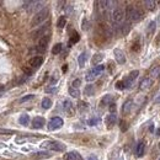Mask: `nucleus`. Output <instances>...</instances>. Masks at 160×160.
<instances>
[{
    "label": "nucleus",
    "instance_id": "obj_1",
    "mask_svg": "<svg viewBox=\"0 0 160 160\" xmlns=\"http://www.w3.org/2000/svg\"><path fill=\"white\" fill-rule=\"evenodd\" d=\"M124 15L127 16V19L129 21H133V22H138L143 19V16H144V12H143L139 7L134 6V5H128L127 9L124 11Z\"/></svg>",
    "mask_w": 160,
    "mask_h": 160
},
{
    "label": "nucleus",
    "instance_id": "obj_2",
    "mask_svg": "<svg viewBox=\"0 0 160 160\" xmlns=\"http://www.w3.org/2000/svg\"><path fill=\"white\" fill-rule=\"evenodd\" d=\"M48 16H49V10H48V9H42L41 11H38V12L32 18V20H31V26H32V27L39 26L42 22H45V21L48 19Z\"/></svg>",
    "mask_w": 160,
    "mask_h": 160
},
{
    "label": "nucleus",
    "instance_id": "obj_3",
    "mask_svg": "<svg viewBox=\"0 0 160 160\" xmlns=\"http://www.w3.org/2000/svg\"><path fill=\"white\" fill-rule=\"evenodd\" d=\"M41 147L43 149H49V150H54V151H64L65 150V145L61 142L57 140H48L42 143Z\"/></svg>",
    "mask_w": 160,
    "mask_h": 160
},
{
    "label": "nucleus",
    "instance_id": "obj_4",
    "mask_svg": "<svg viewBox=\"0 0 160 160\" xmlns=\"http://www.w3.org/2000/svg\"><path fill=\"white\" fill-rule=\"evenodd\" d=\"M104 69H105L104 65H96V66H94V68H92L86 74V77H85L86 81H94V80H96L99 78V75H101V73L104 72Z\"/></svg>",
    "mask_w": 160,
    "mask_h": 160
},
{
    "label": "nucleus",
    "instance_id": "obj_5",
    "mask_svg": "<svg viewBox=\"0 0 160 160\" xmlns=\"http://www.w3.org/2000/svg\"><path fill=\"white\" fill-rule=\"evenodd\" d=\"M124 10L122 9V7H116V9L113 10L112 12V21L115 22V25H118L123 21L124 19Z\"/></svg>",
    "mask_w": 160,
    "mask_h": 160
},
{
    "label": "nucleus",
    "instance_id": "obj_6",
    "mask_svg": "<svg viewBox=\"0 0 160 160\" xmlns=\"http://www.w3.org/2000/svg\"><path fill=\"white\" fill-rule=\"evenodd\" d=\"M138 75H139V72H138V70H133V72H131L129 75H127V78H126L124 80H122L123 84H124V89H129V88L133 85L134 80L138 78Z\"/></svg>",
    "mask_w": 160,
    "mask_h": 160
},
{
    "label": "nucleus",
    "instance_id": "obj_7",
    "mask_svg": "<svg viewBox=\"0 0 160 160\" xmlns=\"http://www.w3.org/2000/svg\"><path fill=\"white\" fill-rule=\"evenodd\" d=\"M62 126H63V120L61 118V117H54V118H52L49 121L48 129L49 131H57V129L62 128Z\"/></svg>",
    "mask_w": 160,
    "mask_h": 160
},
{
    "label": "nucleus",
    "instance_id": "obj_8",
    "mask_svg": "<svg viewBox=\"0 0 160 160\" xmlns=\"http://www.w3.org/2000/svg\"><path fill=\"white\" fill-rule=\"evenodd\" d=\"M48 23L45 25V26H41L39 28L35 30L32 33H31V36H32V39H37V38H42L43 36H46V32L48 31Z\"/></svg>",
    "mask_w": 160,
    "mask_h": 160
},
{
    "label": "nucleus",
    "instance_id": "obj_9",
    "mask_svg": "<svg viewBox=\"0 0 160 160\" xmlns=\"http://www.w3.org/2000/svg\"><path fill=\"white\" fill-rule=\"evenodd\" d=\"M48 42H49V35H46V36L42 37V38L39 39V42H38V46L36 47L37 52L45 53L46 49H47V46H48Z\"/></svg>",
    "mask_w": 160,
    "mask_h": 160
},
{
    "label": "nucleus",
    "instance_id": "obj_10",
    "mask_svg": "<svg viewBox=\"0 0 160 160\" xmlns=\"http://www.w3.org/2000/svg\"><path fill=\"white\" fill-rule=\"evenodd\" d=\"M63 108H64V111L65 113L68 115L69 117L74 116L75 115V108H74V105L70 100H64V102H63Z\"/></svg>",
    "mask_w": 160,
    "mask_h": 160
},
{
    "label": "nucleus",
    "instance_id": "obj_11",
    "mask_svg": "<svg viewBox=\"0 0 160 160\" xmlns=\"http://www.w3.org/2000/svg\"><path fill=\"white\" fill-rule=\"evenodd\" d=\"M113 56H115V59L118 64H124L126 63V56H124V52L121 49H115L113 50Z\"/></svg>",
    "mask_w": 160,
    "mask_h": 160
},
{
    "label": "nucleus",
    "instance_id": "obj_12",
    "mask_svg": "<svg viewBox=\"0 0 160 160\" xmlns=\"http://www.w3.org/2000/svg\"><path fill=\"white\" fill-rule=\"evenodd\" d=\"M42 63H43V57H41V56L32 57L28 61V64H30V66H32V68H38L39 65H42Z\"/></svg>",
    "mask_w": 160,
    "mask_h": 160
},
{
    "label": "nucleus",
    "instance_id": "obj_13",
    "mask_svg": "<svg viewBox=\"0 0 160 160\" xmlns=\"http://www.w3.org/2000/svg\"><path fill=\"white\" fill-rule=\"evenodd\" d=\"M45 123H46V121L43 117H35L32 121V127L35 129H41V128H43Z\"/></svg>",
    "mask_w": 160,
    "mask_h": 160
},
{
    "label": "nucleus",
    "instance_id": "obj_14",
    "mask_svg": "<svg viewBox=\"0 0 160 160\" xmlns=\"http://www.w3.org/2000/svg\"><path fill=\"white\" fill-rule=\"evenodd\" d=\"M144 151H145V142L144 140H140L138 144H137V148H136V155L137 158H142L144 155Z\"/></svg>",
    "mask_w": 160,
    "mask_h": 160
},
{
    "label": "nucleus",
    "instance_id": "obj_15",
    "mask_svg": "<svg viewBox=\"0 0 160 160\" xmlns=\"http://www.w3.org/2000/svg\"><path fill=\"white\" fill-rule=\"evenodd\" d=\"M116 122H117V116H116L115 113L108 115V116L106 117V120H105V123H106V126H107L108 128H112L113 126L116 124Z\"/></svg>",
    "mask_w": 160,
    "mask_h": 160
},
{
    "label": "nucleus",
    "instance_id": "obj_16",
    "mask_svg": "<svg viewBox=\"0 0 160 160\" xmlns=\"http://www.w3.org/2000/svg\"><path fill=\"white\" fill-rule=\"evenodd\" d=\"M151 85H153V79H150V78H144L140 84H139V90H147L149 89Z\"/></svg>",
    "mask_w": 160,
    "mask_h": 160
},
{
    "label": "nucleus",
    "instance_id": "obj_17",
    "mask_svg": "<svg viewBox=\"0 0 160 160\" xmlns=\"http://www.w3.org/2000/svg\"><path fill=\"white\" fill-rule=\"evenodd\" d=\"M64 160H83L80 154L77 153V151H69V153H66L63 158Z\"/></svg>",
    "mask_w": 160,
    "mask_h": 160
},
{
    "label": "nucleus",
    "instance_id": "obj_18",
    "mask_svg": "<svg viewBox=\"0 0 160 160\" xmlns=\"http://www.w3.org/2000/svg\"><path fill=\"white\" fill-rule=\"evenodd\" d=\"M150 79H158L160 77V65H154L151 66V69L149 72Z\"/></svg>",
    "mask_w": 160,
    "mask_h": 160
},
{
    "label": "nucleus",
    "instance_id": "obj_19",
    "mask_svg": "<svg viewBox=\"0 0 160 160\" xmlns=\"http://www.w3.org/2000/svg\"><path fill=\"white\" fill-rule=\"evenodd\" d=\"M132 106H133V101H132V100H127V101H126V102L123 104V106H122V113H123V115L129 113L131 110H132Z\"/></svg>",
    "mask_w": 160,
    "mask_h": 160
},
{
    "label": "nucleus",
    "instance_id": "obj_20",
    "mask_svg": "<svg viewBox=\"0 0 160 160\" xmlns=\"http://www.w3.org/2000/svg\"><path fill=\"white\" fill-rule=\"evenodd\" d=\"M32 158H35V159H46V158H50V154L48 153V151H38V153L33 154Z\"/></svg>",
    "mask_w": 160,
    "mask_h": 160
},
{
    "label": "nucleus",
    "instance_id": "obj_21",
    "mask_svg": "<svg viewBox=\"0 0 160 160\" xmlns=\"http://www.w3.org/2000/svg\"><path fill=\"white\" fill-rule=\"evenodd\" d=\"M112 100H113V97H112V95H106V96H104V99L101 100V106H107V105H110V104H112Z\"/></svg>",
    "mask_w": 160,
    "mask_h": 160
},
{
    "label": "nucleus",
    "instance_id": "obj_22",
    "mask_svg": "<svg viewBox=\"0 0 160 160\" xmlns=\"http://www.w3.org/2000/svg\"><path fill=\"white\" fill-rule=\"evenodd\" d=\"M19 123L22 124V126H27L30 123V116L26 115V113H23L20 116V118H19Z\"/></svg>",
    "mask_w": 160,
    "mask_h": 160
},
{
    "label": "nucleus",
    "instance_id": "obj_23",
    "mask_svg": "<svg viewBox=\"0 0 160 160\" xmlns=\"http://www.w3.org/2000/svg\"><path fill=\"white\" fill-rule=\"evenodd\" d=\"M80 41V36L78 32H73V35L70 36V39H69V45H74V43H78V42Z\"/></svg>",
    "mask_w": 160,
    "mask_h": 160
},
{
    "label": "nucleus",
    "instance_id": "obj_24",
    "mask_svg": "<svg viewBox=\"0 0 160 160\" xmlns=\"http://www.w3.org/2000/svg\"><path fill=\"white\" fill-rule=\"evenodd\" d=\"M85 62H86V52H83L79 58H78V63H79V66L80 68H84V65H85Z\"/></svg>",
    "mask_w": 160,
    "mask_h": 160
},
{
    "label": "nucleus",
    "instance_id": "obj_25",
    "mask_svg": "<svg viewBox=\"0 0 160 160\" xmlns=\"http://www.w3.org/2000/svg\"><path fill=\"white\" fill-rule=\"evenodd\" d=\"M52 107V100L48 99V97H45L42 100V108H45V110H48V108Z\"/></svg>",
    "mask_w": 160,
    "mask_h": 160
},
{
    "label": "nucleus",
    "instance_id": "obj_26",
    "mask_svg": "<svg viewBox=\"0 0 160 160\" xmlns=\"http://www.w3.org/2000/svg\"><path fill=\"white\" fill-rule=\"evenodd\" d=\"M84 94H85L86 96H92L95 94V88L94 85H88L85 89H84Z\"/></svg>",
    "mask_w": 160,
    "mask_h": 160
},
{
    "label": "nucleus",
    "instance_id": "obj_27",
    "mask_svg": "<svg viewBox=\"0 0 160 160\" xmlns=\"http://www.w3.org/2000/svg\"><path fill=\"white\" fill-rule=\"evenodd\" d=\"M104 59V54H101V53H97V54H95L94 57H92V59H91V63L94 64V65H96L97 63H100L101 61Z\"/></svg>",
    "mask_w": 160,
    "mask_h": 160
},
{
    "label": "nucleus",
    "instance_id": "obj_28",
    "mask_svg": "<svg viewBox=\"0 0 160 160\" xmlns=\"http://www.w3.org/2000/svg\"><path fill=\"white\" fill-rule=\"evenodd\" d=\"M144 5H145V7H147L148 10L153 11L155 9V6H156V3L153 1V0H147V1H144Z\"/></svg>",
    "mask_w": 160,
    "mask_h": 160
},
{
    "label": "nucleus",
    "instance_id": "obj_29",
    "mask_svg": "<svg viewBox=\"0 0 160 160\" xmlns=\"http://www.w3.org/2000/svg\"><path fill=\"white\" fill-rule=\"evenodd\" d=\"M69 95L72 96V97H75V99H78L79 96H80V91H79V89H74V88H69Z\"/></svg>",
    "mask_w": 160,
    "mask_h": 160
},
{
    "label": "nucleus",
    "instance_id": "obj_30",
    "mask_svg": "<svg viewBox=\"0 0 160 160\" xmlns=\"http://www.w3.org/2000/svg\"><path fill=\"white\" fill-rule=\"evenodd\" d=\"M155 26H156V22H155V21H151V22L149 23L148 30H147V35H148V36H151V35H153V32H154Z\"/></svg>",
    "mask_w": 160,
    "mask_h": 160
},
{
    "label": "nucleus",
    "instance_id": "obj_31",
    "mask_svg": "<svg viewBox=\"0 0 160 160\" xmlns=\"http://www.w3.org/2000/svg\"><path fill=\"white\" fill-rule=\"evenodd\" d=\"M65 25H66V18L65 16H61V18L58 19V21H57V26L59 28H63Z\"/></svg>",
    "mask_w": 160,
    "mask_h": 160
},
{
    "label": "nucleus",
    "instance_id": "obj_32",
    "mask_svg": "<svg viewBox=\"0 0 160 160\" xmlns=\"http://www.w3.org/2000/svg\"><path fill=\"white\" fill-rule=\"evenodd\" d=\"M62 47H63L62 43H57V45H54L53 48H52V53H53V54H59V53H61V50H62Z\"/></svg>",
    "mask_w": 160,
    "mask_h": 160
},
{
    "label": "nucleus",
    "instance_id": "obj_33",
    "mask_svg": "<svg viewBox=\"0 0 160 160\" xmlns=\"http://www.w3.org/2000/svg\"><path fill=\"white\" fill-rule=\"evenodd\" d=\"M129 31H131V23H129V22L122 25V33H123V36L127 35V33H128Z\"/></svg>",
    "mask_w": 160,
    "mask_h": 160
},
{
    "label": "nucleus",
    "instance_id": "obj_34",
    "mask_svg": "<svg viewBox=\"0 0 160 160\" xmlns=\"http://www.w3.org/2000/svg\"><path fill=\"white\" fill-rule=\"evenodd\" d=\"M33 97H35V95H26V96H23V97H21L20 100H19V104H23V102H26V101H30V100H32Z\"/></svg>",
    "mask_w": 160,
    "mask_h": 160
},
{
    "label": "nucleus",
    "instance_id": "obj_35",
    "mask_svg": "<svg viewBox=\"0 0 160 160\" xmlns=\"http://www.w3.org/2000/svg\"><path fill=\"white\" fill-rule=\"evenodd\" d=\"M79 110L83 112V111H86L88 110V108H89V105L86 104V102H84V101H80V102H79Z\"/></svg>",
    "mask_w": 160,
    "mask_h": 160
},
{
    "label": "nucleus",
    "instance_id": "obj_36",
    "mask_svg": "<svg viewBox=\"0 0 160 160\" xmlns=\"http://www.w3.org/2000/svg\"><path fill=\"white\" fill-rule=\"evenodd\" d=\"M120 128H121V131H122V132H126V131L128 129V123L126 122L124 120H122V121L120 122Z\"/></svg>",
    "mask_w": 160,
    "mask_h": 160
},
{
    "label": "nucleus",
    "instance_id": "obj_37",
    "mask_svg": "<svg viewBox=\"0 0 160 160\" xmlns=\"http://www.w3.org/2000/svg\"><path fill=\"white\" fill-rule=\"evenodd\" d=\"M139 49H140V42L139 41H136L132 45V50H133V52H138Z\"/></svg>",
    "mask_w": 160,
    "mask_h": 160
},
{
    "label": "nucleus",
    "instance_id": "obj_38",
    "mask_svg": "<svg viewBox=\"0 0 160 160\" xmlns=\"http://www.w3.org/2000/svg\"><path fill=\"white\" fill-rule=\"evenodd\" d=\"M80 84H81V80H80V79H75V80L73 81V84H72V88H74V89H79Z\"/></svg>",
    "mask_w": 160,
    "mask_h": 160
},
{
    "label": "nucleus",
    "instance_id": "obj_39",
    "mask_svg": "<svg viewBox=\"0 0 160 160\" xmlns=\"http://www.w3.org/2000/svg\"><path fill=\"white\" fill-rule=\"evenodd\" d=\"M99 122H100V120H99V118H91V120H89V121H88V123H89L90 126H96Z\"/></svg>",
    "mask_w": 160,
    "mask_h": 160
},
{
    "label": "nucleus",
    "instance_id": "obj_40",
    "mask_svg": "<svg viewBox=\"0 0 160 160\" xmlns=\"http://www.w3.org/2000/svg\"><path fill=\"white\" fill-rule=\"evenodd\" d=\"M116 89L123 90V89H124V84H123V81H117V83H116Z\"/></svg>",
    "mask_w": 160,
    "mask_h": 160
},
{
    "label": "nucleus",
    "instance_id": "obj_41",
    "mask_svg": "<svg viewBox=\"0 0 160 160\" xmlns=\"http://www.w3.org/2000/svg\"><path fill=\"white\" fill-rule=\"evenodd\" d=\"M22 70H23V73L26 74V75H32V69H30V68H27V66H23L22 68Z\"/></svg>",
    "mask_w": 160,
    "mask_h": 160
},
{
    "label": "nucleus",
    "instance_id": "obj_42",
    "mask_svg": "<svg viewBox=\"0 0 160 160\" xmlns=\"http://www.w3.org/2000/svg\"><path fill=\"white\" fill-rule=\"evenodd\" d=\"M14 133V131L11 129H3V128H0V134H11Z\"/></svg>",
    "mask_w": 160,
    "mask_h": 160
},
{
    "label": "nucleus",
    "instance_id": "obj_43",
    "mask_svg": "<svg viewBox=\"0 0 160 160\" xmlns=\"http://www.w3.org/2000/svg\"><path fill=\"white\" fill-rule=\"evenodd\" d=\"M110 111H111V113H115V111H116V105L113 102L110 104Z\"/></svg>",
    "mask_w": 160,
    "mask_h": 160
},
{
    "label": "nucleus",
    "instance_id": "obj_44",
    "mask_svg": "<svg viewBox=\"0 0 160 160\" xmlns=\"http://www.w3.org/2000/svg\"><path fill=\"white\" fill-rule=\"evenodd\" d=\"M26 140H27V138H16V143H22Z\"/></svg>",
    "mask_w": 160,
    "mask_h": 160
},
{
    "label": "nucleus",
    "instance_id": "obj_45",
    "mask_svg": "<svg viewBox=\"0 0 160 160\" xmlns=\"http://www.w3.org/2000/svg\"><path fill=\"white\" fill-rule=\"evenodd\" d=\"M154 102H155V104H160V94H159V96H158V97H155Z\"/></svg>",
    "mask_w": 160,
    "mask_h": 160
},
{
    "label": "nucleus",
    "instance_id": "obj_46",
    "mask_svg": "<svg viewBox=\"0 0 160 160\" xmlns=\"http://www.w3.org/2000/svg\"><path fill=\"white\" fill-rule=\"evenodd\" d=\"M88 160H97V156L91 155V156H89V158H88Z\"/></svg>",
    "mask_w": 160,
    "mask_h": 160
},
{
    "label": "nucleus",
    "instance_id": "obj_47",
    "mask_svg": "<svg viewBox=\"0 0 160 160\" xmlns=\"http://www.w3.org/2000/svg\"><path fill=\"white\" fill-rule=\"evenodd\" d=\"M66 69H68V65H66V64H65V65H63L62 70H63V72H66Z\"/></svg>",
    "mask_w": 160,
    "mask_h": 160
},
{
    "label": "nucleus",
    "instance_id": "obj_48",
    "mask_svg": "<svg viewBox=\"0 0 160 160\" xmlns=\"http://www.w3.org/2000/svg\"><path fill=\"white\" fill-rule=\"evenodd\" d=\"M155 136H160V128H158V129L155 131Z\"/></svg>",
    "mask_w": 160,
    "mask_h": 160
},
{
    "label": "nucleus",
    "instance_id": "obj_49",
    "mask_svg": "<svg viewBox=\"0 0 160 160\" xmlns=\"http://www.w3.org/2000/svg\"><path fill=\"white\" fill-rule=\"evenodd\" d=\"M159 42H160V32H159V38H158V41H156V45L159 43Z\"/></svg>",
    "mask_w": 160,
    "mask_h": 160
},
{
    "label": "nucleus",
    "instance_id": "obj_50",
    "mask_svg": "<svg viewBox=\"0 0 160 160\" xmlns=\"http://www.w3.org/2000/svg\"><path fill=\"white\" fill-rule=\"evenodd\" d=\"M159 149H160V142H159Z\"/></svg>",
    "mask_w": 160,
    "mask_h": 160
}]
</instances>
